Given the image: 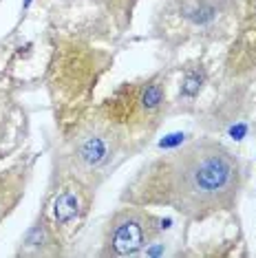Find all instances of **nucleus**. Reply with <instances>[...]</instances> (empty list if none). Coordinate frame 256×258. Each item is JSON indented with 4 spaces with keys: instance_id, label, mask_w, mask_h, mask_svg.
Returning a JSON list of instances; mask_svg holds the SVG:
<instances>
[{
    "instance_id": "f257e3e1",
    "label": "nucleus",
    "mask_w": 256,
    "mask_h": 258,
    "mask_svg": "<svg viewBox=\"0 0 256 258\" xmlns=\"http://www.w3.org/2000/svg\"><path fill=\"white\" fill-rule=\"evenodd\" d=\"M241 166L221 144L197 142L170 157L150 163L128 187L133 203H164L192 219L217 210H228L236 201Z\"/></svg>"
},
{
    "instance_id": "f03ea898",
    "label": "nucleus",
    "mask_w": 256,
    "mask_h": 258,
    "mask_svg": "<svg viewBox=\"0 0 256 258\" xmlns=\"http://www.w3.org/2000/svg\"><path fill=\"white\" fill-rule=\"evenodd\" d=\"M153 219L150 214L135 208H126L113 216L108 223L106 240H104V256H133L148 243L153 234Z\"/></svg>"
},
{
    "instance_id": "7ed1b4c3",
    "label": "nucleus",
    "mask_w": 256,
    "mask_h": 258,
    "mask_svg": "<svg viewBox=\"0 0 256 258\" xmlns=\"http://www.w3.org/2000/svg\"><path fill=\"white\" fill-rule=\"evenodd\" d=\"M113 152V135L108 133H89L80 139L75 148V159L82 163L84 168H97L110 157Z\"/></svg>"
},
{
    "instance_id": "20e7f679",
    "label": "nucleus",
    "mask_w": 256,
    "mask_h": 258,
    "mask_svg": "<svg viewBox=\"0 0 256 258\" xmlns=\"http://www.w3.org/2000/svg\"><path fill=\"white\" fill-rule=\"evenodd\" d=\"M53 219L57 225H71L73 221H78V216L84 210L82 192L75 187H64L62 192H57L53 199Z\"/></svg>"
},
{
    "instance_id": "39448f33",
    "label": "nucleus",
    "mask_w": 256,
    "mask_h": 258,
    "mask_svg": "<svg viewBox=\"0 0 256 258\" xmlns=\"http://www.w3.org/2000/svg\"><path fill=\"white\" fill-rule=\"evenodd\" d=\"M183 16L195 25H208L217 18V7L208 0H192L183 7Z\"/></svg>"
},
{
    "instance_id": "423d86ee",
    "label": "nucleus",
    "mask_w": 256,
    "mask_h": 258,
    "mask_svg": "<svg viewBox=\"0 0 256 258\" xmlns=\"http://www.w3.org/2000/svg\"><path fill=\"white\" fill-rule=\"evenodd\" d=\"M203 82H206V71H203V69L197 67V69H192V71H188L185 73V78H183V82H181V95L183 97L199 95Z\"/></svg>"
},
{
    "instance_id": "0eeeda50",
    "label": "nucleus",
    "mask_w": 256,
    "mask_h": 258,
    "mask_svg": "<svg viewBox=\"0 0 256 258\" xmlns=\"http://www.w3.org/2000/svg\"><path fill=\"white\" fill-rule=\"evenodd\" d=\"M18 185H14L11 181H0V216L9 210V205L16 203L18 199Z\"/></svg>"
},
{
    "instance_id": "6e6552de",
    "label": "nucleus",
    "mask_w": 256,
    "mask_h": 258,
    "mask_svg": "<svg viewBox=\"0 0 256 258\" xmlns=\"http://www.w3.org/2000/svg\"><path fill=\"white\" fill-rule=\"evenodd\" d=\"M252 9H254V20H256V0H252Z\"/></svg>"
}]
</instances>
